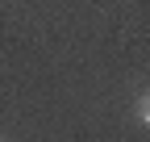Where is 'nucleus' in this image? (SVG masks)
Masks as SVG:
<instances>
[{"mask_svg": "<svg viewBox=\"0 0 150 142\" xmlns=\"http://www.w3.org/2000/svg\"><path fill=\"white\" fill-rule=\"evenodd\" d=\"M138 117H142V126H150V92L138 100Z\"/></svg>", "mask_w": 150, "mask_h": 142, "instance_id": "obj_1", "label": "nucleus"}]
</instances>
